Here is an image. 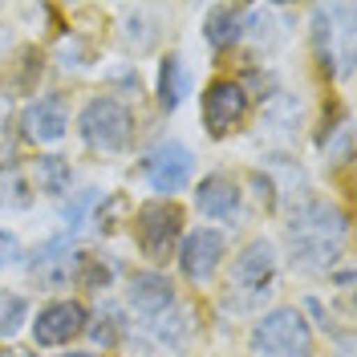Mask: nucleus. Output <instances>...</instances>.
I'll list each match as a JSON object with an SVG mask.
<instances>
[{"instance_id": "f257e3e1", "label": "nucleus", "mask_w": 357, "mask_h": 357, "mask_svg": "<svg viewBox=\"0 0 357 357\" xmlns=\"http://www.w3.org/2000/svg\"><path fill=\"white\" fill-rule=\"evenodd\" d=\"M280 227V260H289L292 272L301 276H329L349 260V240H354V223L349 211L333 199V195H309L296 207H289Z\"/></svg>"}, {"instance_id": "f03ea898", "label": "nucleus", "mask_w": 357, "mask_h": 357, "mask_svg": "<svg viewBox=\"0 0 357 357\" xmlns=\"http://www.w3.org/2000/svg\"><path fill=\"white\" fill-rule=\"evenodd\" d=\"M280 276H284V260L280 248L268 236H248L244 244L227 256L220 272V309L227 317L252 321L276 305L280 296Z\"/></svg>"}, {"instance_id": "7ed1b4c3", "label": "nucleus", "mask_w": 357, "mask_h": 357, "mask_svg": "<svg viewBox=\"0 0 357 357\" xmlns=\"http://www.w3.org/2000/svg\"><path fill=\"white\" fill-rule=\"evenodd\" d=\"M244 357H321L317 329L301 305L276 301L244 329Z\"/></svg>"}, {"instance_id": "20e7f679", "label": "nucleus", "mask_w": 357, "mask_h": 357, "mask_svg": "<svg viewBox=\"0 0 357 357\" xmlns=\"http://www.w3.org/2000/svg\"><path fill=\"white\" fill-rule=\"evenodd\" d=\"M130 240L151 268L175 260L178 240L187 236V207L178 199H142L130 211Z\"/></svg>"}, {"instance_id": "39448f33", "label": "nucleus", "mask_w": 357, "mask_h": 357, "mask_svg": "<svg viewBox=\"0 0 357 357\" xmlns=\"http://www.w3.org/2000/svg\"><path fill=\"white\" fill-rule=\"evenodd\" d=\"M73 130L82 138V146L93 155H126L134 146V134H138V118L134 110L114 98V93H93L86 106L73 118Z\"/></svg>"}, {"instance_id": "423d86ee", "label": "nucleus", "mask_w": 357, "mask_h": 357, "mask_svg": "<svg viewBox=\"0 0 357 357\" xmlns=\"http://www.w3.org/2000/svg\"><path fill=\"white\" fill-rule=\"evenodd\" d=\"M312 53L329 77L354 73V4H312L309 8Z\"/></svg>"}, {"instance_id": "0eeeda50", "label": "nucleus", "mask_w": 357, "mask_h": 357, "mask_svg": "<svg viewBox=\"0 0 357 357\" xmlns=\"http://www.w3.org/2000/svg\"><path fill=\"white\" fill-rule=\"evenodd\" d=\"M252 114H256V106H252L248 89L240 86V77L220 73V77H211V82L203 86V93H199V118H203L207 138L223 142V138L240 134L248 122H252Z\"/></svg>"}, {"instance_id": "6e6552de", "label": "nucleus", "mask_w": 357, "mask_h": 357, "mask_svg": "<svg viewBox=\"0 0 357 357\" xmlns=\"http://www.w3.org/2000/svg\"><path fill=\"white\" fill-rule=\"evenodd\" d=\"M227 264V236L220 227H195L178 240L175 268L191 289H211Z\"/></svg>"}, {"instance_id": "1a4fd4ad", "label": "nucleus", "mask_w": 357, "mask_h": 357, "mask_svg": "<svg viewBox=\"0 0 357 357\" xmlns=\"http://www.w3.org/2000/svg\"><path fill=\"white\" fill-rule=\"evenodd\" d=\"M305 122H309V110H305L301 93L272 89L260 102V110H256V138L268 142L272 151H289V146H296V138L305 134Z\"/></svg>"}, {"instance_id": "9d476101", "label": "nucleus", "mask_w": 357, "mask_h": 357, "mask_svg": "<svg viewBox=\"0 0 357 357\" xmlns=\"http://www.w3.org/2000/svg\"><path fill=\"white\" fill-rule=\"evenodd\" d=\"M89 305L77 296H57L37 309L33 317V345L37 349H69L77 337H86L89 329Z\"/></svg>"}, {"instance_id": "9b49d317", "label": "nucleus", "mask_w": 357, "mask_h": 357, "mask_svg": "<svg viewBox=\"0 0 357 357\" xmlns=\"http://www.w3.org/2000/svg\"><path fill=\"white\" fill-rule=\"evenodd\" d=\"M130 325L134 341L142 345V349H151V354H162V357H178L191 349V341H195V317L191 309L178 301L171 305L167 312H158L151 321H126Z\"/></svg>"}, {"instance_id": "f8f14e48", "label": "nucleus", "mask_w": 357, "mask_h": 357, "mask_svg": "<svg viewBox=\"0 0 357 357\" xmlns=\"http://www.w3.org/2000/svg\"><path fill=\"white\" fill-rule=\"evenodd\" d=\"M138 171L151 183L155 199H175L178 191L191 183V175H195V158H191V151L183 142H158L155 151L142 158Z\"/></svg>"}, {"instance_id": "ddd939ff", "label": "nucleus", "mask_w": 357, "mask_h": 357, "mask_svg": "<svg viewBox=\"0 0 357 357\" xmlns=\"http://www.w3.org/2000/svg\"><path fill=\"white\" fill-rule=\"evenodd\" d=\"M69 122L73 118H69L66 93H37L33 102H24L21 118H17L21 138L33 142V146H57L69 134Z\"/></svg>"}, {"instance_id": "4468645a", "label": "nucleus", "mask_w": 357, "mask_h": 357, "mask_svg": "<svg viewBox=\"0 0 357 357\" xmlns=\"http://www.w3.org/2000/svg\"><path fill=\"white\" fill-rule=\"evenodd\" d=\"M126 309L130 321H151L158 312H167L171 305H178V284L162 272V268H138L126 276Z\"/></svg>"}, {"instance_id": "2eb2a0df", "label": "nucleus", "mask_w": 357, "mask_h": 357, "mask_svg": "<svg viewBox=\"0 0 357 357\" xmlns=\"http://www.w3.org/2000/svg\"><path fill=\"white\" fill-rule=\"evenodd\" d=\"M195 211L211 223H236L244 215V183L231 171H211L195 183Z\"/></svg>"}, {"instance_id": "dca6fc26", "label": "nucleus", "mask_w": 357, "mask_h": 357, "mask_svg": "<svg viewBox=\"0 0 357 357\" xmlns=\"http://www.w3.org/2000/svg\"><path fill=\"white\" fill-rule=\"evenodd\" d=\"M41 77H45V49L33 41H17V49L0 61V93L4 98L33 102Z\"/></svg>"}, {"instance_id": "f3484780", "label": "nucleus", "mask_w": 357, "mask_h": 357, "mask_svg": "<svg viewBox=\"0 0 357 357\" xmlns=\"http://www.w3.org/2000/svg\"><path fill=\"white\" fill-rule=\"evenodd\" d=\"M114 17H118L114 21V37L122 45V53L146 57V53H155L162 45V17H158V8H151V4H122Z\"/></svg>"}, {"instance_id": "a211bd4d", "label": "nucleus", "mask_w": 357, "mask_h": 357, "mask_svg": "<svg viewBox=\"0 0 357 357\" xmlns=\"http://www.w3.org/2000/svg\"><path fill=\"white\" fill-rule=\"evenodd\" d=\"M260 171L268 175L272 191H276V215H284L289 207H296L301 199H309V195H312L305 167H301L289 151H268L264 162H260Z\"/></svg>"}, {"instance_id": "6ab92c4d", "label": "nucleus", "mask_w": 357, "mask_h": 357, "mask_svg": "<svg viewBox=\"0 0 357 357\" xmlns=\"http://www.w3.org/2000/svg\"><path fill=\"white\" fill-rule=\"evenodd\" d=\"M240 41H248L256 53H276L280 45L289 41V24H284V13L276 4H248L244 8V33Z\"/></svg>"}, {"instance_id": "aec40b11", "label": "nucleus", "mask_w": 357, "mask_h": 357, "mask_svg": "<svg viewBox=\"0 0 357 357\" xmlns=\"http://www.w3.org/2000/svg\"><path fill=\"white\" fill-rule=\"evenodd\" d=\"M240 33H244V8L240 4H211L203 13V41L211 53H227L240 45Z\"/></svg>"}, {"instance_id": "412c9836", "label": "nucleus", "mask_w": 357, "mask_h": 357, "mask_svg": "<svg viewBox=\"0 0 357 357\" xmlns=\"http://www.w3.org/2000/svg\"><path fill=\"white\" fill-rule=\"evenodd\" d=\"M29 175H33L29 187H37L49 199H61V195H69V187H73V167L61 155H37L33 167H29Z\"/></svg>"}, {"instance_id": "4be33fe9", "label": "nucleus", "mask_w": 357, "mask_h": 357, "mask_svg": "<svg viewBox=\"0 0 357 357\" xmlns=\"http://www.w3.org/2000/svg\"><path fill=\"white\" fill-rule=\"evenodd\" d=\"M183 93H187V66H183L178 53H167L162 66H158V110L175 114Z\"/></svg>"}, {"instance_id": "5701e85b", "label": "nucleus", "mask_w": 357, "mask_h": 357, "mask_svg": "<svg viewBox=\"0 0 357 357\" xmlns=\"http://www.w3.org/2000/svg\"><path fill=\"white\" fill-rule=\"evenodd\" d=\"M69 280L86 292H102V289H110L114 272L102 256H93V252H73V276H69Z\"/></svg>"}, {"instance_id": "b1692460", "label": "nucleus", "mask_w": 357, "mask_h": 357, "mask_svg": "<svg viewBox=\"0 0 357 357\" xmlns=\"http://www.w3.org/2000/svg\"><path fill=\"white\" fill-rule=\"evenodd\" d=\"M29 321V301L13 289H0V345Z\"/></svg>"}, {"instance_id": "393cba45", "label": "nucleus", "mask_w": 357, "mask_h": 357, "mask_svg": "<svg viewBox=\"0 0 357 357\" xmlns=\"http://www.w3.org/2000/svg\"><path fill=\"white\" fill-rule=\"evenodd\" d=\"M33 203V187L21 171H0V211H21Z\"/></svg>"}, {"instance_id": "a878e982", "label": "nucleus", "mask_w": 357, "mask_h": 357, "mask_svg": "<svg viewBox=\"0 0 357 357\" xmlns=\"http://www.w3.org/2000/svg\"><path fill=\"white\" fill-rule=\"evenodd\" d=\"M21 256H24V248H21V240H17V231L0 227V272L13 268V264H21Z\"/></svg>"}, {"instance_id": "bb28decb", "label": "nucleus", "mask_w": 357, "mask_h": 357, "mask_svg": "<svg viewBox=\"0 0 357 357\" xmlns=\"http://www.w3.org/2000/svg\"><path fill=\"white\" fill-rule=\"evenodd\" d=\"M13 49H17V33H13V24L8 21H0V61H4Z\"/></svg>"}, {"instance_id": "cd10ccee", "label": "nucleus", "mask_w": 357, "mask_h": 357, "mask_svg": "<svg viewBox=\"0 0 357 357\" xmlns=\"http://www.w3.org/2000/svg\"><path fill=\"white\" fill-rule=\"evenodd\" d=\"M0 357H41V354L29 349V345H0Z\"/></svg>"}, {"instance_id": "c85d7f7f", "label": "nucleus", "mask_w": 357, "mask_h": 357, "mask_svg": "<svg viewBox=\"0 0 357 357\" xmlns=\"http://www.w3.org/2000/svg\"><path fill=\"white\" fill-rule=\"evenodd\" d=\"M61 357H102V354H93V349H69V354H61Z\"/></svg>"}, {"instance_id": "c756f323", "label": "nucleus", "mask_w": 357, "mask_h": 357, "mask_svg": "<svg viewBox=\"0 0 357 357\" xmlns=\"http://www.w3.org/2000/svg\"><path fill=\"white\" fill-rule=\"evenodd\" d=\"M0 17H4V4H0Z\"/></svg>"}]
</instances>
